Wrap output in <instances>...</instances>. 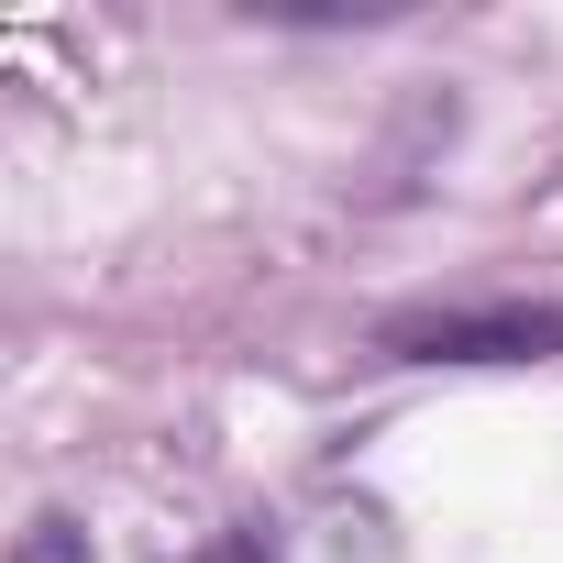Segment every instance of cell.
<instances>
[{
	"label": "cell",
	"mask_w": 563,
	"mask_h": 563,
	"mask_svg": "<svg viewBox=\"0 0 563 563\" xmlns=\"http://www.w3.org/2000/svg\"><path fill=\"white\" fill-rule=\"evenodd\" d=\"M376 354L387 365H541V354H563V310H541V299H431V310H387Z\"/></svg>",
	"instance_id": "obj_1"
},
{
	"label": "cell",
	"mask_w": 563,
	"mask_h": 563,
	"mask_svg": "<svg viewBox=\"0 0 563 563\" xmlns=\"http://www.w3.org/2000/svg\"><path fill=\"white\" fill-rule=\"evenodd\" d=\"M12 563H89V530H78V519H34Z\"/></svg>",
	"instance_id": "obj_2"
}]
</instances>
